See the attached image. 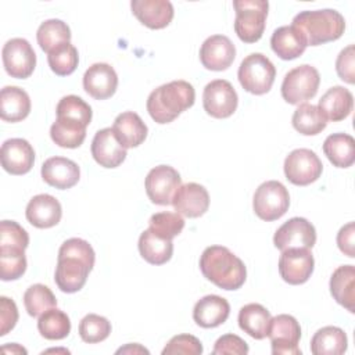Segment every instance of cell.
I'll use <instances>...</instances> for the list:
<instances>
[{
	"mask_svg": "<svg viewBox=\"0 0 355 355\" xmlns=\"http://www.w3.org/2000/svg\"><path fill=\"white\" fill-rule=\"evenodd\" d=\"M202 352L201 341L191 334L173 336L162 349V355H200Z\"/></svg>",
	"mask_w": 355,
	"mask_h": 355,
	"instance_id": "f6af8a7d",
	"label": "cell"
},
{
	"mask_svg": "<svg viewBox=\"0 0 355 355\" xmlns=\"http://www.w3.org/2000/svg\"><path fill=\"white\" fill-rule=\"evenodd\" d=\"M291 123L298 133L305 136H315L326 128L327 121L318 105L302 103L294 111Z\"/></svg>",
	"mask_w": 355,
	"mask_h": 355,
	"instance_id": "836d02e7",
	"label": "cell"
},
{
	"mask_svg": "<svg viewBox=\"0 0 355 355\" xmlns=\"http://www.w3.org/2000/svg\"><path fill=\"white\" fill-rule=\"evenodd\" d=\"M36 39L40 49L49 54L55 47L71 42V29L61 19H47L37 28Z\"/></svg>",
	"mask_w": 355,
	"mask_h": 355,
	"instance_id": "e575fe53",
	"label": "cell"
},
{
	"mask_svg": "<svg viewBox=\"0 0 355 355\" xmlns=\"http://www.w3.org/2000/svg\"><path fill=\"white\" fill-rule=\"evenodd\" d=\"M316 243V230L305 218H291L284 222L273 236V244L277 250L287 248H312Z\"/></svg>",
	"mask_w": 355,
	"mask_h": 355,
	"instance_id": "5bb4252c",
	"label": "cell"
},
{
	"mask_svg": "<svg viewBox=\"0 0 355 355\" xmlns=\"http://www.w3.org/2000/svg\"><path fill=\"white\" fill-rule=\"evenodd\" d=\"M234 32L244 43L258 42L265 31L269 4L265 0H234Z\"/></svg>",
	"mask_w": 355,
	"mask_h": 355,
	"instance_id": "5b68a950",
	"label": "cell"
},
{
	"mask_svg": "<svg viewBox=\"0 0 355 355\" xmlns=\"http://www.w3.org/2000/svg\"><path fill=\"white\" fill-rule=\"evenodd\" d=\"M3 65L11 78L26 79L36 67V54L31 43L22 37L10 39L3 46Z\"/></svg>",
	"mask_w": 355,
	"mask_h": 355,
	"instance_id": "8fae6325",
	"label": "cell"
},
{
	"mask_svg": "<svg viewBox=\"0 0 355 355\" xmlns=\"http://www.w3.org/2000/svg\"><path fill=\"white\" fill-rule=\"evenodd\" d=\"M18 320V309L12 300L0 297V336H6L12 330Z\"/></svg>",
	"mask_w": 355,
	"mask_h": 355,
	"instance_id": "c3c4849f",
	"label": "cell"
},
{
	"mask_svg": "<svg viewBox=\"0 0 355 355\" xmlns=\"http://www.w3.org/2000/svg\"><path fill=\"white\" fill-rule=\"evenodd\" d=\"M24 305L28 315L36 318L47 309L54 308L57 305V300L47 286L37 283L26 288L24 294Z\"/></svg>",
	"mask_w": 355,
	"mask_h": 355,
	"instance_id": "ab89813d",
	"label": "cell"
},
{
	"mask_svg": "<svg viewBox=\"0 0 355 355\" xmlns=\"http://www.w3.org/2000/svg\"><path fill=\"white\" fill-rule=\"evenodd\" d=\"M116 87L118 75L110 64L96 62L83 75V89L96 100L110 98L116 92Z\"/></svg>",
	"mask_w": 355,
	"mask_h": 355,
	"instance_id": "ac0fdd59",
	"label": "cell"
},
{
	"mask_svg": "<svg viewBox=\"0 0 355 355\" xmlns=\"http://www.w3.org/2000/svg\"><path fill=\"white\" fill-rule=\"evenodd\" d=\"M336 71L340 79L354 85L355 83V46L349 44L340 51L336 60Z\"/></svg>",
	"mask_w": 355,
	"mask_h": 355,
	"instance_id": "bcb514c9",
	"label": "cell"
},
{
	"mask_svg": "<svg viewBox=\"0 0 355 355\" xmlns=\"http://www.w3.org/2000/svg\"><path fill=\"white\" fill-rule=\"evenodd\" d=\"M354 236H355V225H354V222H348L337 233V245H338L340 251L344 255L349 257V258L355 257Z\"/></svg>",
	"mask_w": 355,
	"mask_h": 355,
	"instance_id": "681fc988",
	"label": "cell"
},
{
	"mask_svg": "<svg viewBox=\"0 0 355 355\" xmlns=\"http://www.w3.org/2000/svg\"><path fill=\"white\" fill-rule=\"evenodd\" d=\"M239 97L230 82L225 79L211 80L202 93V105L212 118L223 119L234 114Z\"/></svg>",
	"mask_w": 355,
	"mask_h": 355,
	"instance_id": "7c38bea8",
	"label": "cell"
},
{
	"mask_svg": "<svg viewBox=\"0 0 355 355\" xmlns=\"http://www.w3.org/2000/svg\"><path fill=\"white\" fill-rule=\"evenodd\" d=\"M200 269L207 280L223 290L240 288L247 277L244 262L223 245L207 247L200 258Z\"/></svg>",
	"mask_w": 355,
	"mask_h": 355,
	"instance_id": "7a4b0ae2",
	"label": "cell"
},
{
	"mask_svg": "<svg viewBox=\"0 0 355 355\" xmlns=\"http://www.w3.org/2000/svg\"><path fill=\"white\" fill-rule=\"evenodd\" d=\"M291 25L297 26L304 33L308 46L334 42L340 39L345 31L344 17L331 8L301 11L294 17Z\"/></svg>",
	"mask_w": 355,
	"mask_h": 355,
	"instance_id": "277c9868",
	"label": "cell"
},
{
	"mask_svg": "<svg viewBox=\"0 0 355 355\" xmlns=\"http://www.w3.org/2000/svg\"><path fill=\"white\" fill-rule=\"evenodd\" d=\"M116 354H148V349L143 348L140 344H128L123 348H119Z\"/></svg>",
	"mask_w": 355,
	"mask_h": 355,
	"instance_id": "f907efd6",
	"label": "cell"
},
{
	"mask_svg": "<svg viewBox=\"0 0 355 355\" xmlns=\"http://www.w3.org/2000/svg\"><path fill=\"white\" fill-rule=\"evenodd\" d=\"M96 254L93 247L83 239L65 240L58 250L54 282L62 293L79 291L94 266Z\"/></svg>",
	"mask_w": 355,
	"mask_h": 355,
	"instance_id": "6da1fadb",
	"label": "cell"
},
{
	"mask_svg": "<svg viewBox=\"0 0 355 355\" xmlns=\"http://www.w3.org/2000/svg\"><path fill=\"white\" fill-rule=\"evenodd\" d=\"M31 112L29 94L18 86H4L0 92V116L7 122H19Z\"/></svg>",
	"mask_w": 355,
	"mask_h": 355,
	"instance_id": "83f0119b",
	"label": "cell"
},
{
	"mask_svg": "<svg viewBox=\"0 0 355 355\" xmlns=\"http://www.w3.org/2000/svg\"><path fill=\"white\" fill-rule=\"evenodd\" d=\"M37 330L47 340H62L71 331L69 316L55 306L50 308L39 316Z\"/></svg>",
	"mask_w": 355,
	"mask_h": 355,
	"instance_id": "d590c367",
	"label": "cell"
},
{
	"mask_svg": "<svg viewBox=\"0 0 355 355\" xmlns=\"http://www.w3.org/2000/svg\"><path fill=\"white\" fill-rule=\"evenodd\" d=\"M236 58V47L225 35H212L200 49V61L209 71H225Z\"/></svg>",
	"mask_w": 355,
	"mask_h": 355,
	"instance_id": "2e32d148",
	"label": "cell"
},
{
	"mask_svg": "<svg viewBox=\"0 0 355 355\" xmlns=\"http://www.w3.org/2000/svg\"><path fill=\"white\" fill-rule=\"evenodd\" d=\"M212 354L214 355H225V354L245 355V354H248V345L241 337L229 333V334L220 336L216 340Z\"/></svg>",
	"mask_w": 355,
	"mask_h": 355,
	"instance_id": "7dc6e473",
	"label": "cell"
},
{
	"mask_svg": "<svg viewBox=\"0 0 355 355\" xmlns=\"http://www.w3.org/2000/svg\"><path fill=\"white\" fill-rule=\"evenodd\" d=\"M306 39L304 33L294 25H284L277 28L270 37V47L273 53L282 60H294L300 57L306 49Z\"/></svg>",
	"mask_w": 355,
	"mask_h": 355,
	"instance_id": "d4e9b609",
	"label": "cell"
},
{
	"mask_svg": "<svg viewBox=\"0 0 355 355\" xmlns=\"http://www.w3.org/2000/svg\"><path fill=\"white\" fill-rule=\"evenodd\" d=\"M35 162V150L25 139H8L1 144V166L11 175L28 173Z\"/></svg>",
	"mask_w": 355,
	"mask_h": 355,
	"instance_id": "d6986e66",
	"label": "cell"
},
{
	"mask_svg": "<svg viewBox=\"0 0 355 355\" xmlns=\"http://www.w3.org/2000/svg\"><path fill=\"white\" fill-rule=\"evenodd\" d=\"M26 270L25 250L18 247H0V277L3 282L17 280Z\"/></svg>",
	"mask_w": 355,
	"mask_h": 355,
	"instance_id": "74e56055",
	"label": "cell"
},
{
	"mask_svg": "<svg viewBox=\"0 0 355 355\" xmlns=\"http://www.w3.org/2000/svg\"><path fill=\"white\" fill-rule=\"evenodd\" d=\"M320 83L319 72L309 64L290 69L282 83V97L288 104H302L316 96Z\"/></svg>",
	"mask_w": 355,
	"mask_h": 355,
	"instance_id": "ba28073f",
	"label": "cell"
},
{
	"mask_svg": "<svg viewBox=\"0 0 355 355\" xmlns=\"http://www.w3.org/2000/svg\"><path fill=\"white\" fill-rule=\"evenodd\" d=\"M92 155L103 168H116L126 158V148L116 140L112 128L98 130L92 140Z\"/></svg>",
	"mask_w": 355,
	"mask_h": 355,
	"instance_id": "ffe728a7",
	"label": "cell"
},
{
	"mask_svg": "<svg viewBox=\"0 0 355 355\" xmlns=\"http://www.w3.org/2000/svg\"><path fill=\"white\" fill-rule=\"evenodd\" d=\"M29 236L26 230L15 220H1L0 223V247H18L26 250Z\"/></svg>",
	"mask_w": 355,
	"mask_h": 355,
	"instance_id": "ee69618b",
	"label": "cell"
},
{
	"mask_svg": "<svg viewBox=\"0 0 355 355\" xmlns=\"http://www.w3.org/2000/svg\"><path fill=\"white\" fill-rule=\"evenodd\" d=\"M133 15L150 29H162L173 18V6L168 0H133L130 1Z\"/></svg>",
	"mask_w": 355,
	"mask_h": 355,
	"instance_id": "603a6c76",
	"label": "cell"
},
{
	"mask_svg": "<svg viewBox=\"0 0 355 355\" xmlns=\"http://www.w3.org/2000/svg\"><path fill=\"white\" fill-rule=\"evenodd\" d=\"M47 62L50 69L58 76L71 75L79 62L78 50L69 43H64L47 54Z\"/></svg>",
	"mask_w": 355,
	"mask_h": 355,
	"instance_id": "60d3db41",
	"label": "cell"
},
{
	"mask_svg": "<svg viewBox=\"0 0 355 355\" xmlns=\"http://www.w3.org/2000/svg\"><path fill=\"white\" fill-rule=\"evenodd\" d=\"M57 118L78 122L87 128L92 121V107L79 96L69 94L62 97L55 108Z\"/></svg>",
	"mask_w": 355,
	"mask_h": 355,
	"instance_id": "f35d334b",
	"label": "cell"
},
{
	"mask_svg": "<svg viewBox=\"0 0 355 355\" xmlns=\"http://www.w3.org/2000/svg\"><path fill=\"white\" fill-rule=\"evenodd\" d=\"M112 132L116 140L125 148H133L140 146L147 137V125L133 111H125L119 114L112 125Z\"/></svg>",
	"mask_w": 355,
	"mask_h": 355,
	"instance_id": "484cf974",
	"label": "cell"
},
{
	"mask_svg": "<svg viewBox=\"0 0 355 355\" xmlns=\"http://www.w3.org/2000/svg\"><path fill=\"white\" fill-rule=\"evenodd\" d=\"M43 180L60 190L73 187L80 178V169L76 162L65 157H51L42 165Z\"/></svg>",
	"mask_w": 355,
	"mask_h": 355,
	"instance_id": "44dd1931",
	"label": "cell"
},
{
	"mask_svg": "<svg viewBox=\"0 0 355 355\" xmlns=\"http://www.w3.org/2000/svg\"><path fill=\"white\" fill-rule=\"evenodd\" d=\"M330 293L337 304L351 313L355 312V268L354 265L338 266L330 277Z\"/></svg>",
	"mask_w": 355,
	"mask_h": 355,
	"instance_id": "f1b7e54d",
	"label": "cell"
},
{
	"mask_svg": "<svg viewBox=\"0 0 355 355\" xmlns=\"http://www.w3.org/2000/svg\"><path fill=\"white\" fill-rule=\"evenodd\" d=\"M323 153L337 168H349L355 162V140L347 133H333L323 143Z\"/></svg>",
	"mask_w": 355,
	"mask_h": 355,
	"instance_id": "f546056e",
	"label": "cell"
},
{
	"mask_svg": "<svg viewBox=\"0 0 355 355\" xmlns=\"http://www.w3.org/2000/svg\"><path fill=\"white\" fill-rule=\"evenodd\" d=\"M315 259L309 248H287L279 258L280 277L293 286L308 282L313 272Z\"/></svg>",
	"mask_w": 355,
	"mask_h": 355,
	"instance_id": "9a60e30c",
	"label": "cell"
},
{
	"mask_svg": "<svg viewBox=\"0 0 355 355\" xmlns=\"http://www.w3.org/2000/svg\"><path fill=\"white\" fill-rule=\"evenodd\" d=\"M50 137L60 147L76 148L85 141L86 126L73 121L57 118L50 128Z\"/></svg>",
	"mask_w": 355,
	"mask_h": 355,
	"instance_id": "8d00e7d4",
	"label": "cell"
},
{
	"mask_svg": "<svg viewBox=\"0 0 355 355\" xmlns=\"http://www.w3.org/2000/svg\"><path fill=\"white\" fill-rule=\"evenodd\" d=\"M184 227V219L178 212H157L151 215L148 220V229L157 236L172 240L182 233Z\"/></svg>",
	"mask_w": 355,
	"mask_h": 355,
	"instance_id": "b9f144b4",
	"label": "cell"
},
{
	"mask_svg": "<svg viewBox=\"0 0 355 355\" xmlns=\"http://www.w3.org/2000/svg\"><path fill=\"white\" fill-rule=\"evenodd\" d=\"M237 78L245 92L261 96L272 89L276 78V68L265 54L251 53L241 61Z\"/></svg>",
	"mask_w": 355,
	"mask_h": 355,
	"instance_id": "8992f818",
	"label": "cell"
},
{
	"mask_svg": "<svg viewBox=\"0 0 355 355\" xmlns=\"http://www.w3.org/2000/svg\"><path fill=\"white\" fill-rule=\"evenodd\" d=\"M347 334L337 326H324L311 338V352L313 355H341L347 351Z\"/></svg>",
	"mask_w": 355,
	"mask_h": 355,
	"instance_id": "4dcf8cb0",
	"label": "cell"
},
{
	"mask_svg": "<svg viewBox=\"0 0 355 355\" xmlns=\"http://www.w3.org/2000/svg\"><path fill=\"white\" fill-rule=\"evenodd\" d=\"M230 313V305L223 297L209 294L198 300L193 309L194 322L204 329L218 327L226 322Z\"/></svg>",
	"mask_w": 355,
	"mask_h": 355,
	"instance_id": "cb8c5ba5",
	"label": "cell"
},
{
	"mask_svg": "<svg viewBox=\"0 0 355 355\" xmlns=\"http://www.w3.org/2000/svg\"><path fill=\"white\" fill-rule=\"evenodd\" d=\"M290 207V194L286 186L277 180H268L258 186L252 198L255 215L266 222L282 218Z\"/></svg>",
	"mask_w": 355,
	"mask_h": 355,
	"instance_id": "52a82bcc",
	"label": "cell"
},
{
	"mask_svg": "<svg viewBox=\"0 0 355 355\" xmlns=\"http://www.w3.org/2000/svg\"><path fill=\"white\" fill-rule=\"evenodd\" d=\"M182 184L179 172L169 165H158L153 168L144 180V187L151 202L157 205H169L176 190Z\"/></svg>",
	"mask_w": 355,
	"mask_h": 355,
	"instance_id": "4fadbf2b",
	"label": "cell"
},
{
	"mask_svg": "<svg viewBox=\"0 0 355 355\" xmlns=\"http://www.w3.org/2000/svg\"><path fill=\"white\" fill-rule=\"evenodd\" d=\"M139 252L148 263L164 265L172 258L173 243L147 229L139 237Z\"/></svg>",
	"mask_w": 355,
	"mask_h": 355,
	"instance_id": "d6a6232c",
	"label": "cell"
},
{
	"mask_svg": "<svg viewBox=\"0 0 355 355\" xmlns=\"http://www.w3.org/2000/svg\"><path fill=\"white\" fill-rule=\"evenodd\" d=\"M25 215L32 226L49 229L61 220L62 208L55 197L50 194H37L28 202Z\"/></svg>",
	"mask_w": 355,
	"mask_h": 355,
	"instance_id": "7402d4cb",
	"label": "cell"
},
{
	"mask_svg": "<svg viewBox=\"0 0 355 355\" xmlns=\"http://www.w3.org/2000/svg\"><path fill=\"white\" fill-rule=\"evenodd\" d=\"M284 175L295 186H308L316 182L323 171V164L309 148L293 150L284 159Z\"/></svg>",
	"mask_w": 355,
	"mask_h": 355,
	"instance_id": "9c48e42d",
	"label": "cell"
},
{
	"mask_svg": "<svg viewBox=\"0 0 355 355\" xmlns=\"http://www.w3.org/2000/svg\"><path fill=\"white\" fill-rule=\"evenodd\" d=\"M172 205L175 211L187 218L202 216L209 207V194L207 189L198 183L190 182L180 184L176 190Z\"/></svg>",
	"mask_w": 355,
	"mask_h": 355,
	"instance_id": "e0dca14e",
	"label": "cell"
},
{
	"mask_svg": "<svg viewBox=\"0 0 355 355\" xmlns=\"http://www.w3.org/2000/svg\"><path fill=\"white\" fill-rule=\"evenodd\" d=\"M111 333V323L107 318L89 313L79 323V336L85 343L96 344L104 341Z\"/></svg>",
	"mask_w": 355,
	"mask_h": 355,
	"instance_id": "7bdbcfd3",
	"label": "cell"
},
{
	"mask_svg": "<svg viewBox=\"0 0 355 355\" xmlns=\"http://www.w3.org/2000/svg\"><path fill=\"white\" fill-rule=\"evenodd\" d=\"M268 337L270 338L273 355H301L298 347L301 327L294 316L282 313L270 318Z\"/></svg>",
	"mask_w": 355,
	"mask_h": 355,
	"instance_id": "30bf717a",
	"label": "cell"
},
{
	"mask_svg": "<svg viewBox=\"0 0 355 355\" xmlns=\"http://www.w3.org/2000/svg\"><path fill=\"white\" fill-rule=\"evenodd\" d=\"M196 100L191 83L172 80L154 89L147 98V111L157 123H169L183 111L189 110Z\"/></svg>",
	"mask_w": 355,
	"mask_h": 355,
	"instance_id": "3957f363",
	"label": "cell"
},
{
	"mask_svg": "<svg viewBox=\"0 0 355 355\" xmlns=\"http://www.w3.org/2000/svg\"><path fill=\"white\" fill-rule=\"evenodd\" d=\"M270 318L269 311L261 304H247L239 312V326L252 338L262 340L268 337Z\"/></svg>",
	"mask_w": 355,
	"mask_h": 355,
	"instance_id": "1f68e13d",
	"label": "cell"
},
{
	"mask_svg": "<svg viewBox=\"0 0 355 355\" xmlns=\"http://www.w3.org/2000/svg\"><path fill=\"white\" fill-rule=\"evenodd\" d=\"M354 107L352 93L343 86L330 87L319 100L318 108L326 121L338 122L345 119Z\"/></svg>",
	"mask_w": 355,
	"mask_h": 355,
	"instance_id": "4316f807",
	"label": "cell"
},
{
	"mask_svg": "<svg viewBox=\"0 0 355 355\" xmlns=\"http://www.w3.org/2000/svg\"><path fill=\"white\" fill-rule=\"evenodd\" d=\"M8 351H11V354H26V349L25 348H22V347H19L18 344H10V345H4L3 347V352H8Z\"/></svg>",
	"mask_w": 355,
	"mask_h": 355,
	"instance_id": "816d5d0a",
	"label": "cell"
}]
</instances>
